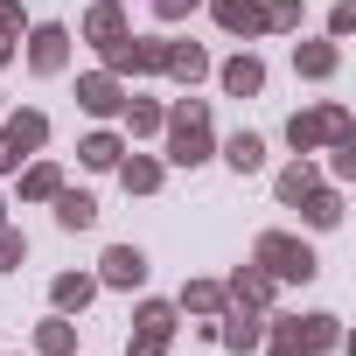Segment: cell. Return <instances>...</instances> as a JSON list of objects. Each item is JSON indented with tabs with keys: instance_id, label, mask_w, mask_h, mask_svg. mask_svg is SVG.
<instances>
[{
	"instance_id": "cell-8",
	"label": "cell",
	"mask_w": 356,
	"mask_h": 356,
	"mask_svg": "<svg viewBox=\"0 0 356 356\" xmlns=\"http://www.w3.org/2000/svg\"><path fill=\"white\" fill-rule=\"evenodd\" d=\"M77 105H84L91 119H112V112L126 105V84H119L112 70H91V77H77Z\"/></svg>"
},
{
	"instance_id": "cell-32",
	"label": "cell",
	"mask_w": 356,
	"mask_h": 356,
	"mask_svg": "<svg viewBox=\"0 0 356 356\" xmlns=\"http://www.w3.org/2000/svg\"><path fill=\"white\" fill-rule=\"evenodd\" d=\"M196 8H203V0H154L161 22H182V15H196Z\"/></svg>"
},
{
	"instance_id": "cell-1",
	"label": "cell",
	"mask_w": 356,
	"mask_h": 356,
	"mask_svg": "<svg viewBox=\"0 0 356 356\" xmlns=\"http://www.w3.org/2000/svg\"><path fill=\"white\" fill-rule=\"evenodd\" d=\"M252 266H259L273 286H307V280L321 273L314 245H300V238H286V231H266V238L252 245Z\"/></svg>"
},
{
	"instance_id": "cell-17",
	"label": "cell",
	"mask_w": 356,
	"mask_h": 356,
	"mask_svg": "<svg viewBox=\"0 0 356 356\" xmlns=\"http://www.w3.org/2000/svg\"><path fill=\"white\" fill-rule=\"evenodd\" d=\"M293 210H300L314 231H335V224H342V196H335V189H321V182H314V189H307Z\"/></svg>"
},
{
	"instance_id": "cell-36",
	"label": "cell",
	"mask_w": 356,
	"mask_h": 356,
	"mask_svg": "<svg viewBox=\"0 0 356 356\" xmlns=\"http://www.w3.org/2000/svg\"><path fill=\"white\" fill-rule=\"evenodd\" d=\"M0 224H8V210H0Z\"/></svg>"
},
{
	"instance_id": "cell-27",
	"label": "cell",
	"mask_w": 356,
	"mask_h": 356,
	"mask_svg": "<svg viewBox=\"0 0 356 356\" xmlns=\"http://www.w3.org/2000/svg\"><path fill=\"white\" fill-rule=\"evenodd\" d=\"M314 182H321V175H314V161H293V168L280 175V203H300V196H307Z\"/></svg>"
},
{
	"instance_id": "cell-7",
	"label": "cell",
	"mask_w": 356,
	"mask_h": 356,
	"mask_svg": "<svg viewBox=\"0 0 356 356\" xmlns=\"http://www.w3.org/2000/svg\"><path fill=\"white\" fill-rule=\"evenodd\" d=\"M63 56H70V29H63V22H42V29L29 35V70H35V77H56Z\"/></svg>"
},
{
	"instance_id": "cell-14",
	"label": "cell",
	"mask_w": 356,
	"mask_h": 356,
	"mask_svg": "<svg viewBox=\"0 0 356 356\" xmlns=\"http://www.w3.org/2000/svg\"><path fill=\"white\" fill-rule=\"evenodd\" d=\"M217 77H224L231 98H259V91H266V63H259V56H231Z\"/></svg>"
},
{
	"instance_id": "cell-22",
	"label": "cell",
	"mask_w": 356,
	"mask_h": 356,
	"mask_svg": "<svg viewBox=\"0 0 356 356\" xmlns=\"http://www.w3.org/2000/svg\"><path fill=\"white\" fill-rule=\"evenodd\" d=\"M293 63H300V77H335L342 49H335V42H300V49H293Z\"/></svg>"
},
{
	"instance_id": "cell-10",
	"label": "cell",
	"mask_w": 356,
	"mask_h": 356,
	"mask_svg": "<svg viewBox=\"0 0 356 356\" xmlns=\"http://www.w3.org/2000/svg\"><path fill=\"white\" fill-rule=\"evenodd\" d=\"M210 335H217L224 349H259V342H266V314H259V307H238V300H231L224 328H210Z\"/></svg>"
},
{
	"instance_id": "cell-6",
	"label": "cell",
	"mask_w": 356,
	"mask_h": 356,
	"mask_svg": "<svg viewBox=\"0 0 356 356\" xmlns=\"http://www.w3.org/2000/svg\"><path fill=\"white\" fill-rule=\"evenodd\" d=\"M161 56H168V42H147V35H119V42L105 49V70H112V77H147V70H161Z\"/></svg>"
},
{
	"instance_id": "cell-30",
	"label": "cell",
	"mask_w": 356,
	"mask_h": 356,
	"mask_svg": "<svg viewBox=\"0 0 356 356\" xmlns=\"http://www.w3.org/2000/svg\"><path fill=\"white\" fill-rule=\"evenodd\" d=\"M266 29H300V0H266Z\"/></svg>"
},
{
	"instance_id": "cell-26",
	"label": "cell",
	"mask_w": 356,
	"mask_h": 356,
	"mask_svg": "<svg viewBox=\"0 0 356 356\" xmlns=\"http://www.w3.org/2000/svg\"><path fill=\"white\" fill-rule=\"evenodd\" d=\"M182 307H189V314H224V286H217V280H189V286H182Z\"/></svg>"
},
{
	"instance_id": "cell-13",
	"label": "cell",
	"mask_w": 356,
	"mask_h": 356,
	"mask_svg": "<svg viewBox=\"0 0 356 356\" xmlns=\"http://www.w3.org/2000/svg\"><path fill=\"white\" fill-rule=\"evenodd\" d=\"M126 35V8H119V0H98V8L84 15V42H98V49H112Z\"/></svg>"
},
{
	"instance_id": "cell-19",
	"label": "cell",
	"mask_w": 356,
	"mask_h": 356,
	"mask_svg": "<svg viewBox=\"0 0 356 356\" xmlns=\"http://www.w3.org/2000/svg\"><path fill=\"white\" fill-rule=\"evenodd\" d=\"M161 70H168V77H182V84H196V77H210V56H203L196 42H168Z\"/></svg>"
},
{
	"instance_id": "cell-9",
	"label": "cell",
	"mask_w": 356,
	"mask_h": 356,
	"mask_svg": "<svg viewBox=\"0 0 356 356\" xmlns=\"http://www.w3.org/2000/svg\"><path fill=\"white\" fill-rule=\"evenodd\" d=\"M140 280H147V252L140 245H112L98 259V286H140Z\"/></svg>"
},
{
	"instance_id": "cell-23",
	"label": "cell",
	"mask_w": 356,
	"mask_h": 356,
	"mask_svg": "<svg viewBox=\"0 0 356 356\" xmlns=\"http://www.w3.org/2000/svg\"><path fill=\"white\" fill-rule=\"evenodd\" d=\"M77 154H84V168H119V161H126V140H119V133H91Z\"/></svg>"
},
{
	"instance_id": "cell-12",
	"label": "cell",
	"mask_w": 356,
	"mask_h": 356,
	"mask_svg": "<svg viewBox=\"0 0 356 356\" xmlns=\"http://www.w3.org/2000/svg\"><path fill=\"white\" fill-rule=\"evenodd\" d=\"M42 140H49L42 112H8V126H0V147H8V154H35Z\"/></svg>"
},
{
	"instance_id": "cell-18",
	"label": "cell",
	"mask_w": 356,
	"mask_h": 356,
	"mask_svg": "<svg viewBox=\"0 0 356 356\" xmlns=\"http://www.w3.org/2000/svg\"><path fill=\"white\" fill-rule=\"evenodd\" d=\"M224 300H238V307H266V300H273V280H266L259 266H238L231 286H224Z\"/></svg>"
},
{
	"instance_id": "cell-31",
	"label": "cell",
	"mask_w": 356,
	"mask_h": 356,
	"mask_svg": "<svg viewBox=\"0 0 356 356\" xmlns=\"http://www.w3.org/2000/svg\"><path fill=\"white\" fill-rule=\"evenodd\" d=\"M356 29V0H335V15H328V42H342Z\"/></svg>"
},
{
	"instance_id": "cell-20",
	"label": "cell",
	"mask_w": 356,
	"mask_h": 356,
	"mask_svg": "<svg viewBox=\"0 0 356 356\" xmlns=\"http://www.w3.org/2000/svg\"><path fill=\"white\" fill-rule=\"evenodd\" d=\"M119 182H126L133 196H154V189H161V161H154V154H133V161H119Z\"/></svg>"
},
{
	"instance_id": "cell-3",
	"label": "cell",
	"mask_w": 356,
	"mask_h": 356,
	"mask_svg": "<svg viewBox=\"0 0 356 356\" xmlns=\"http://www.w3.org/2000/svg\"><path fill=\"white\" fill-rule=\"evenodd\" d=\"M335 342H342L335 314H286V321H273V356H328Z\"/></svg>"
},
{
	"instance_id": "cell-35",
	"label": "cell",
	"mask_w": 356,
	"mask_h": 356,
	"mask_svg": "<svg viewBox=\"0 0 356 356\" xmlns=\"http://www.w3.org/2000/svg\"><path fill=\"white\" fill-rule=\"evenodd\" d=\"M8 56H15V42H8V35H0V63H8Z\"/></svg>"
},
{
	"instance_id": "cell-28",
	"label": "cell",
	"mask_w": 356,
	"mask_h": 356,
	"mask_svg": "<svg viewBox=\"0 0 356 356\" xmlns=\"http://www.w3.org/2000/svg\"><path fill=\"white\" fill-rule=\"evenodd\" d=\"M119 112H126V126H133V133H161V119H168V112H161L154 98H126Z\"/></svg>"
},
{
	"instance_id": "cell-15",
	"label": "cell",
	"mask_w": 356,
	"mask_h": 356,
	"mask_svg": "<svg viewBox=\"0 0 356 356\" xmlns=\"http://www.w3.org/2000/svg\"><path fill=\"white\" fill-rule=\"evenodd\" d=\"M91 293H98V273H63V280H49V300H56V314H77V307H91Z\"/></svg>"
},
{
	"instance_id": "cell-33",
	"label": "cell",
	"mask_w": 356,
	"mask_h": 356,
	"mask_svg": "<svg viewBox=\"0 0 356 356\" xmlns=\"http://www.w3.org/2000/svg\"><path fill=\"white\" fill-rule=\"evenodd\" d=\"M0 35H8V42L22 35V0H0Z\"/></svg>"
},
{
	"instance_id": "cell-21",
	"label": "cell",
	"mask_w": 356,
	"mask_h": 356,
	"mask_svg": "<svg viewBox=\"0 0 356 356\" xmlns=\"http://www.w3.org/2000/svg\"><path fill=\"white\" fill-rule=\"evenodd\" d=\"M56 189H63V168H56V161H35V168L22 175V203H49Z\"/></svg>"
},
{
	"instance_id": "cell-24",
	"label": "cell",
	"mask_w": 356,
	"mask_h": 356,
	"mask_svg": "<svg viewBox=\"0 0 356 356\" xmlns=\"http://www.w3.org/2000/svg\"><path fill=\"white\" fill-rule=\"evenodd\" d=\"M224 161H231L238 175H259V168H266V140H259V133H238V140L224 147Z\"/></svg>"
},
{
	"instance_id": "cell-2",
	"label": "cell",
	"mask_w": 356,
	"mask_h": 356,
	"mask_svg": "<svg viewBox=\"0 0 356 356\" xmlns=\"http://www.w3.org/2000/svg\"><path fill=\"white\" fill-rule=\"evenodd\" d=\"M161 133H168V161H175V168L210 161V105H203V98H182V105L161 119Z\"/></svg>"
},
{
	"instance_id": "cell-25",
	"label": "cell",
	"mask_w": 356,
	"mask_h": 356,
	"mask_svg": "<svg viewBox=\"0 0 356 356\" xmlns=\"http://www.w3.org/2000/svg\"><path fill=\"white\" fill-rule=\"evenodd\" d=\"M35 356H77V328L70 321H42L35 328Z\"/></svg>"
},
{
	"instance_id": "cell-16",
	"label": "cell",
	"mask_w": 356,
	"mask_h": 356,
	"mask_svg": "<svg viewBox=\"0 0 356 356\" xmlns=\"http://www.w3.org/2000/svg\"><path fill=\"white\" fill-rule=\"evenodd\" d=\"M49 203H56V224H63V231H91V224H98V203H91L84 189H56Z\"/></svg>"
},
{
	"instance_id": "cell-4",
	"label": "cell",
	"mask_w": 356,
	"mask_h": 356,
	"mask_svg": "<svg viewBox=\"0 0 356 356\" xmlns=\"http://www.w3.org/2000/svg\"><path fill=\"white\" fill-rule=\"evenodd\" d=\"M356 133V119H349V105H314V112H293L286 119V140H293V154H321V147H335V140H349Z\"/></svg>"
},
{
	"instance_id": "cell-5",
	"label": "cell",
	"mask_w": 356,
	"mask_h": 356,
	"mask_svg": "<svg viewBox=\"0 0 356 356\" xmlns=\"http://www.w3.org/2000/svg\"><path fill=\"white\" fill-rule=\"evenodd\" d=\"M168 342H175V300H140L126 349H133V356H161Z\"/></svg>"
},
{
	"instance_id": "cell-29",
	"label": "cell",
	"mask_w": 356,
	"mask_h": 356,
	"mask_svg": "<svg viewBox=\"0 0 356 356\" xmlns=\"http://www.w3.org/2000/svg\"><path fill=\"white\" fill-rule=\"evenodd\" d=\"M22 259H29V238H22L15 224H0V273H15Z\"/></svg>"
},
{
	"instance_id": "cell-11",
	"label": "cell",
	"mask_w": 356,
	"mask_h": 356,
	"mask_svg": "<svg viewBox=\"0 0 356 356\" xmlns=\"http://www.w3.org/2000/svg\"><path fill=\"white\" fill-rule=\"evenodd\" d=\"M224 35H266V0H210Z\"/></svg>"
},
{
	"instance_id": "cell-34",
	"label": "cell",
	"mask_w": 356,
	"mask_h": 356,
	"mask_svg": "<svg viewBox=\"0 0 356 356\" xmlns=\"http://www.w3.org/2000/svg\"><path fill=\"white\" fill-rule=\"evenodd\" d=\"M22 168V154H8V147H0V175H15Z\"/></svg>"
}]
</instances>
